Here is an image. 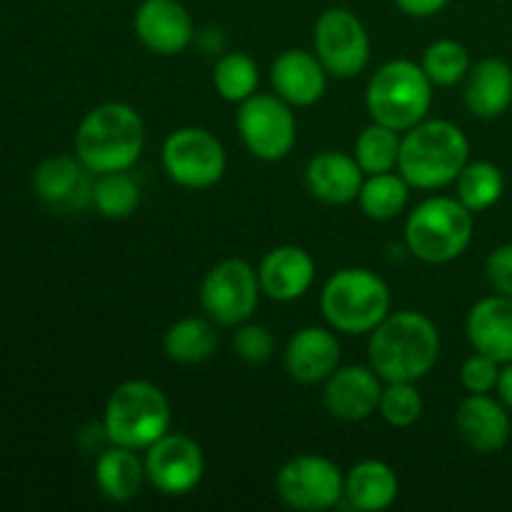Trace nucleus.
<instances>
[{
	"instance_id": "obj_1",
	"label": "nucleus",
	"mask_w": 512,
	"mask_h": 512,
	"mask_svg": "<svg viewBox=\"0 0 512 512\" xmlns=\"http://www.w3.org/2000/svg\"><path fill=\"white\" fill-rule=\"evenodd\" d=\"M370 368L385 383H420L440 360V330L418 310H390L368 338Z\"/></svg>"
},
{
	"instance_id": "obj_2",
	"label": "nucleus",
	"mask_w": 512,
	"mask_h": 512,
	"mask_svg": "<svg viewBox=\"0 0 512 512\" xmlns=\"http://www.w3.org/2000/svg\"><path fill=\"white\" fill-rule=\"evenodd\" d=\"M75 155L93 175L130 170L145 148V123L128 103H100L75 130Z\"/></svg>"
},
{
	"instance_id": "obj_3",
	"label": "nucleus",
	"mask_w": 512,
	"mask_h": 512,
	"mask_svg": "<svg viewBox=\"0 0 512 512\" xmlns=\"http://www.w3.org/2000/svg\"><path fill=\"white\" fill-rule=\"evenodd\" d=\"M470 160V140L450 120H428L405 130L400 143L398 173L410 188L433 193L458 180Z\"/></svg>"
},
{
	"instance_id": "obj_4",
	"label": "nucleus",
	"mask_w": 512,
	"mask_h": 512,
	"mask_svg": "<svg viewBox=\"0 0 512 512\" xmlns=\"http://www.w3.org/2000/svg\"><path fill=\"white\" fill-rule=\"evenodd\" d=\"M475 213L458 198L433 195L415 205L405 220V245L428 265H448L458 260L473 243Z\"/></svg>"
},
{
	"instance_id": "obj_5",
	"label": "nucleus",
	"mask_w": 512,
	"mask_h": 512,
	"mask_svg": "<svg viewBox=\"0 0 512 512\" xmlns=\"http://www.w3.org/2000/svg\"><path fill=\"white\" fill-rule=\"evenodd\" d=\"M390 288L370 268H343L325 280L320 310L335 333L370 335L390 315Z\"/></svg>"
},
{
	"instance_id": "obj_6",
	"label": "nucleus",
	"mask_w": 512,
	"mask_h": 512,
	"mask_svg": "<svg viewBox=\"0 0 512 512\" xmlns=\"http://www.w3.org/2000/svg\"><path fill=\"white\" fill-rule=\"evenodd\" d=\"M100 428L108 443L140 453L170 433V403L150 380H125L105 400Z\"/></svg>"
},
{
	"instance_id": "obj_7",
	"label": "nucleus",
	"mask_w": 512,
	"mask_h": 512,
	"mask_svg": "<svg viewBox=\"0 0 512 512\" xmlns=\"http://www.w3.org/2000/svg\"><path fill=\"white\" fill-rule=\"evenodd\" d=\"M433 88L420 63L408 58L388 60L368 80L365 108L370 120L405 133L428 118Z\"/></svg>"
},
{
	"instance_id": "obj_8",
	"label": "nucleus",
	"mask_w": 512,
	"mask_h": 512,
	"mask_svg": "<svg viewBox=\"0 0 512 512\" xmlns=\"http://www.w3.org/2000/svg\"><path fill=\"white\" fill-rule=\"evenodd\" d=\"M235 125L253 158L278 163L293 153L298 143V120L293 105L275 93H255L238 105Z\"/></svg>"
},
{
	"instance_id": "obj_9",
	"label": "nucleus",
	"mask_w": 512,
	"mask_h": 512,
	"mask_svg": "<svg viewBox=\"0 0 512 512\" xmlns=\"http://www.w3.org/2000/svg\"><path fill=\"white\" fill-rule=\"evenodd\" d=\"M163 170L175 185L188 190H208L223 180L228 153L218 135L198 125L175 128L160 150Z\"/></svg>"
},
{
	"instance_id": "obj_10",
	"label": "nucleus",
	"mask_w": 512,
	"mask_h": 512,
	"mask_svg": "<svg viewBox=\"0 0 512 512\" xmlns=\"http://www.w3.org/2000/svg\"><path fill=\"white\" fill-rule=\"evenodd\" d=\"M260 288L258 270L243 258H225L205 273L200 283V305L215 325L235 328L253 318L258 310Z\"/></svg>"
},
{
	"instance_id": "obj_11",
	"label": "nucleus",
	"mask_w": 512,
	"mask_h": 512,
	"mask_svg": "<svg viewBox=\"0 0 512 512\" xmlns=\"http://www.w3.org/2000/svg\"><path fill=\"white\" fill-rule=\"evenodd\" d=\"M313 53L328 75L350 80L370 63V33L363 20L348 8H328L313 28Z\"/></svg>"
},
{
	"instance_id": "obj_12",
	"label": "nucleus",
	"mask_w": 512,
	"mask_h": 512,
	"mask_svg": "<svg viewBox=\"0 0 512 512\" xmlns=\"http://www.w3.org/2000/svg\"><path fill=\"white\" fill-rule=\"evenodd\" d=\"M275 490L278 498L293 510H330L345 498V475L325 455H295L278 470Z\"/></svg>"
},
{
	"instance_id": "obj_13",
	"label": "nucleus",
	"mask_w": 512,
	"mask_h": 512,
	"mask_svg": "<svg viewBox=\"0 0 512 512\" xmlns=\"http://www.w3.org/2000/svg\"><path fill=\"white\" fill-rule=\"evenodd\" d=\"M143 463L150 488L165 498L193 493L205 475L203 448L185 433H165L145 450Z\"/></svg>"
},
{
	"instance_id": "obj_14",
	"label": "nucleus",
	"mask_w": 512,
	"mask_h": 512,
	"mask_svg": "<svg viewBox=\"0 0 512 512\" xmlns=\"http://www.w3.org/2000/svg\"><path fill=\"white\" fill-rule=\"evenodd\" d=\"M135 38L155 55H180L195 40V23L180 0H143L133 15Z\"/></svg>"
},
{
	"instance_id": "obj_15",
	"label": "nucleus",
	"mask_w": 512,
	"mask_h": 512,
	"mask_svg": "<svg viewBox=\"0 0 512 512\" xmlns=\"http://www.w3.org/2000/svg\"><path fill=\"white\" fill-rule=\"evenodd\" d=\"M385 380L370 365L338 368L323 388V405L330 418L343 423H363L378 413Z\"/></svg>"
},
{
	"instance_id": "obj_16",
	"label": "nucleus",
	"mask_w": 512,
	"mask_h": 512,
	"mask_svg": "<svg viewBox=\"0 0 512 512\" xmlns=\"http://www.w3.org/2000/svg\"><path fill=\"white\" fill-rule=\"evenodd\" d=\"M458 438L478 455H493L508 445L512 433L510 410L490 393H468L455 410Z\"/></svg>"
},
{
	"instance_id": "obj_17",
	"label": "nucleus",
	"mask_w": 512,
	"mask_h": 512,
	"mask_svg": "<svg viewBox=\"0 0 512 512\" xmlns=\"http://www.w3.org/2000/svg\"><path fill=\"white\" fill-rule=\"evenodd\" d=\"M340 340L333 328L308 325L290 335L283 353L285 373L300 385L325 383L340 368Z\"/></svg>"
},
{
	"instance_id": "obj_18",
	"label": "nucleus",
	"mask_w": 512,
	"mask_h": 512,
	"mask_svg": "<svg viewBox=\"0 0 512 512\" xmlns=\"http://www.w3.org/2000/svg\"><path fill=\"white\" fill-rule=\"evenodd\" d=\"M90 170L78 155H50L33 170V190L48 208L58 213H73L85 203H93Z\"/></svg>"
},
{
	"instance_id": "obj_19",
	"label": "nucleus",
	"mask_w": 512,
	"mask_h": 512,
	"mask_svg": "<svg viewBox=\"0 0 512 512\" xmlns=\"http://www.w3.org/2000/svg\"><path fill=\"white\" fill-rule=\"evenodd\" d=\"M315 260L305 248L293 243L275 245L263 255L258 268L260 288L275 303L300 300L315 283Z\"/></svg>"
},
{
	"instance_id": "obj_20",
	"label": "nucleus",
	"mask_w": 512,
	"mask_h": 512,
	"mask_svg": "<svg viewBox=\"0 0 512 512\" xmlns=\"http://www.w3.org/2000/svg\"><path fill=\"white\" fill-rule=\"evenodd\" d=\"M273 93L293 108H310L318 103L328 88V70L323 68L313 50H283L270 65Z\"/></svg>"
},
{
	"instance_id": "obj_21",
	"label": "nucleus",
	"mask_w": 512,
	"mask_h": 512,
	"mask_svg": "<svg viewBox=\"0 0 512 512\" xmlns=\"http://www.w3.org/2000/svg\"><path fill=\"white\" fill-rule=\"evenodd\" d=\"M365 173L355 155L323 150L305 165V188L315 200L328 205H348L358 200Z\"/></svg>"
},
{
	"instance_id": "obj_22",
	"label": "nucleus",
	"mask_w": 512,
	"mask_h": 512,
	"mask_svg": "<svg viewBox=\"0 0 512 512\" xmlns=\"http://www.w3.org/2000/svg\"><path fill=\"white\" fill-rule=\"evenodd\" d=\"M465 333L473 350L500 365L512 363V298L495 293L478 300L465 318Z\"/></svg>"
},
{
	"instance_id": "obj_23",
	"label": "nucleus",
	"mask_w": 512,
	"mask_h": 512,
	"mask_svg": "<svg viewBox=\"0 0 512 512\" xmlns=\"http://www.w3.org/2000/svg\"><path fill=\"white\" fill-rule=\"evenodd\" d=\"M465 105L480 120H495L512 105V65L503 58H483L470 68Z\"/></svg>"
},
{
	"instance_id": "obj_24",
	"label": "nucleus",
	"mask_w": 512,
	"mask_h": 512,
	"mask_svg": "<svg viewBox=\"0 0 512 512\" xmlns=\"http://www.w3.org/2000/svg\"><path fill=\"white\" fill-rule=\"evenodd\" d=\"M93 478L100 495L110 503H130V500L138 498L143 485L148 483L145 463L138 450L113 443L95 458Z\"/></svg>"
},
{
	"instance_id": "obj_25",
	"label": "nucleus",
	"mask_w": 512,
	"mask_h": 512,
	"mask_svg": "<svg viewBox=\"0 0 512 512\" xmlns=\"http://www.w3.org/2000/svg\"><path fill=\"white\" fill-rule=\"evenodd\" d=\"M398 493V473L383 460H360L345 473V500L360 512L388 510Z\"/></svg>"
},
{
	"instance_id": "obj_26",
	"label": "nucleus",
	"mask_w": 512,
	"mask_h": 512,
	"mask_svg": "<svg viewBox=\"0 0 512 512\" xmlns=\"http://www.w3.org/2000/svg\"><path fill=\"white\" fill-rule=\"evenodd\" d=\"M220 345L218 328L213 320L205 315H190V318H180L165 330L163 335V350L168 360L178 365H200L215 355Z\"/></svg>"
},
{
	"instance_id": "obj_27",
	"label": "nucleus",
	"mask_w": 512,
	"mask_h": 512,
	"mask_svg": "<svg viewBox=\"0 0 512 512\" xmlns=\"http://www.w3.org/2000/svg\"><path fill=\"white\" fill-rule=\"evenodd\" d=\"M410 190L413 188H410L408 180L398 170L365 175L363 188H360L358 195V205L365 213V218L375 220V223H388V220H395L408 208Z\"/></svg>"
},
{
	"instance_id": "obj_28",
	"label": "nucleus",
	"mask_w": 512,
	"mask_h": 512,
	"mask_svg": "<svg viewBox=\"0 0 512 512\" xmlns=\"http://www.w3.org/2000/svg\"><path fill=\"white\" fill-rule=\"evenodd\" d=\"M455 198L473 213H483L500 203L505 193L503 170L490 160H473L463 168V173L455 180Z\"/></svg>"
},
{
	"instance_id": "obj_29",
	"label": "nucleus",
	"mask_w": 512,
	"mask_h": 512,
	"mask_svg": "<svg viewBox=\"0 0 512 512\" xmlns=\"http://www.w3.org/2000/svg\"><path fill=\"white\" fill-rule=\"evenodd\" d=\"M400 143H403V133L373 120L355 138L353 155L365 175L390 173V170H398Z\"/></svg>"
},
{
	"instance_id": "obj_30",
	"label": "nucleus",
	"mask_w": 512,
	"mask_h": 512,
	"mask_svg": "<svg viewBox=\"0 0 512 512\" xmlns=\"http://www.w3.org/2000/svg\"><path fill=\"white\" fill-rule=\"evenodd\" d=\"M213 85L220 98L240 105L258 93V63L248 53H223L213 68Z\"/></svg>"
},
{
	"instance_id": "obj_31",
	"label": "nucleus",
	"mask_w": 512,
	"mask_h": 512,
	"mask_svg": "<svg viewBox=\"0 0 512 512\" xmlns=\"http://www.w3.org/2000/svg\"><path fill=\"white\" fill-rule=\"evenodd\" d=\"M93 205L108 220L130 218L140 205V185L128 170L95 175Z\"/></svg>"
},
{
	"instance_id": "obj_32",
	"label": "nucleus",
	"mask_w": 512,
	"mask_h": 512,
	"mask_svg": "<svg viewBox=\"0 0 512 512\" xmlns=\"http://www.w3.org/2000/svg\"><path fill=\"white\" fill-rule=\"evenodd\" d=\"M420 65H423L430 83L438 85V88H453V85L463 83L468 78L470 68H473L468 48L453 38H440L430 43L425 48Z\"/></svg>"
},
{
	"instance_id": "obj_33",
	"label": "nucleus",
	"mask_w": 512,
	"mask_h": 512,
	"mask_svg": "<svg viewBox=\"0 0 512 512\" xmlns=\"http://www.w3.org/2000/svg\"><path fill=\"white\" fill-rule=\"evenodd\" d=\"M425 400L418 383H385L378 413L393 428H410L423 418Z\"/></svg>"
},
{
	"instance_id": "obj_34",
	"label": "nucleus",
	"mask_w": 512,
	"mask_h": 512,
	"mask_svg": "<svg viewBox=\"0 0 512 512\" xmlns=\"http://www.w3.org/2000/svg\"><path fill=\"white\" fill-rule=\"evenodd\" d=\"M233 350L240 360L250 365L268 363L275 355V335L268 325L263 323H245L235 325L233 333Z\"/></svg>"
},
{
	"instance_id": "obj_35",
	"label": "nucleus",
	"mask_w": 512,
	"mask_h": 512,
	"mask_svg": "<svg viewBox=\"0 0 512 512\" xmlns=\"http://www.w3.org/2000/svg\"><path fill=\"white\" fill-rule=\"evenodd\" d=\"M500 368H503V365H500L498 360H493L490 355L478 353V350H475L473 355H468V358L463 360V368H460V385L473 395L495 393V388H498Z\"/></svg>"
},
{
	"instance_id": "obj_36",
	"label": "nucleus",
	"mask_w": 512,
	"mask_h": 512,
	"mask_svg": "<svg viewBox=\"0 0 512 512\" xmlns=\"http://www.w3.org/2000/svg\"><path fill=\"white\" fill-rule=\"evenodd\" d=\"M485 278L495 293L512 298V243L498 245L485 260Z\"/></svg>"
},
{
	"instance_id": "obj_37",
	"label": "nucleus",
	"mask_w": 512,
	"mask_h": 512,
	"mask_svg": "<svg viewBox=\"0 0 512 512\" xmlns=\"http://www.w3.org/2000/svg\"><path fill=\"white\" fill-rule=\"evenodd\" d=\"M393 3L408 18H433L440 10L448 8L450 0H393Z\"/></svg>"
},
{
	"instance_id": "obj_38",
	"label": "nucleus",
	"mask_w": 512,
	"mask_h": 512,
	"mask_svg": "<svg viewBox=\"0 0 512 512\" xmlns=\"http://www.w3.org/2000/svg\"><path fill=\"white\" fill-rule=\"evenodd\" d=\"M495 393H498L500 403H503L512 413V363H505L503 368H500V378H498V388H495Z\"/></svg>"
}]
</instances>
